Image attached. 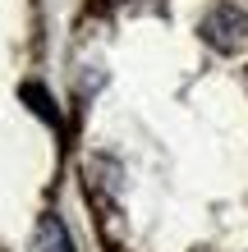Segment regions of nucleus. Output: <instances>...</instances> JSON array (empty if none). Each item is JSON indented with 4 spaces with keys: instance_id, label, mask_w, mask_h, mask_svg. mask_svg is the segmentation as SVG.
Returning a JSON list of instances; mask_svg holds the SVG:
<instances>
[{
    "instance_id": "obj_1",
    "label": "nucleus",
    "mask_w": 248,
    "mask_h": 252,
    "mask_svg": "<svg viewBox=\"0 0 248 252\" xmlns=\"http://www.w3.org/2000/svg\"><path fill=\"white\" fill-rule=\"evenodd\" d=\"M37 252H74V243H69V234L55 216L37 220Z\"/></svg>"
}]
</instances>
